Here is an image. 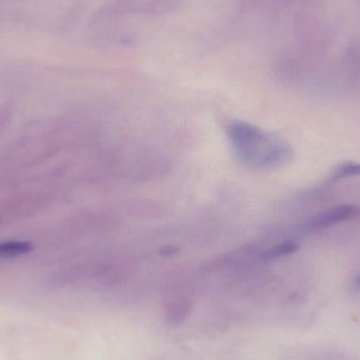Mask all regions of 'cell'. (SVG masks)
<instances>
[{"mask_svg":"<svg viewBox=\"0 0 360 360\" xmlns=\"http://www.w3.org/2000/svg\"><path fill=\"white\" fill-rule=\"evenodd\" d=\"M360 214V209L356 205H342L331 207L317 213L314 217L307 222L306 228L309 231H319L330 228L335 224L348 221Z\"/></svg>","mask_w":360,"mask_h":360,"instance_id":"7a4b0ae2","label":"cell"},{"mask_svg":"<svg viewBox=\"0 0 360 360\" xmlns=\"http://www.w3.org/2000/svg\"><path fill=\"white\" fill-rule=\"evenodd\" d=\"M226 136L237 160L252 169L271 170L291 162L289 143L250 122L234 120L226 127Z\"/></svg>","mask_w":360,"mask_h":360,"instance_id":"6da1fadb","label":"cell"},{"mask_svg":"<svg viewBox=\"0 0 360 360\" xmlns=\"http://www.w3.org/2000/svg\"><path fill=\"white\" fill-rule=\"evenodd\" d=\"M357 283L360 285V274L359 275V278H357Z\"/></svg>","mask_w":360,"mask_h":360,"instance_id":"8992f818","label":"cell"},{"mask_svg":"<svg viewBox=\"0 0 360 360\" xmlns=\"http://www.w3.org/2000/svg\"><path fill=\"white\" fill-rule=\"evenodd\" d=\"M297 249L298 245L296 243H292V241H287V243H281V245H275V247L266 250L262 254V258L264 260L271 262V260L278 259V258L283 257V256L293 254L294 252L297 251Z\"/></svg>","mask_w":360,"mask_h":360,"instance_id":"277c9868","label":"cell"},{"mask_svg":"<svg viewBox=\"0 0 360 360\" xmlns=\"http://www.w3.org/2000/svg\"><path fill=\"white\" fill-rule=\"evenodd\" d=\"M32 245L25 241H10L0 243V259L1 258L16 257L29 253Z\"/></svg>","mask_w":360,"mask_h":360,"instance_id":"3957f363","label":"cell"},{"mask_svg":"<svg viewBox=\"0 0 360 360\" xmlns=\"http://www.w3.org/2000/svg\"><path fill=\"white\" fill-rule=\"evenodd\" d=\"M360 176V164L359 162H342L340 166L336 167L335 170L332 172L331 180L338 181V180L351 179V177Z\"/></svg>","mask_w":360,"mask_h":360,"instance_id":"5b68a950","label":"cell"}]
</instances>
